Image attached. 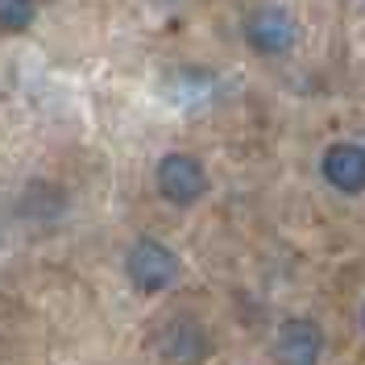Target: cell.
<instances>
[{"label": "cell", "instance_id": "cell-3", "mask_svg": "<svg viewBox=\"0 0 365 365\" xmlns=\"http://www.w3.org/2000/svg\"><path fill=\"white\" fill-rule=\"evenodd\" d=\"M158 191L179 207L195 204V200L207 191L204 166L191 158V154H166V158L158 162Z\"/></svg>", "mask_w": 365, "mask_h": 365}, {"label": "cell", "instance_id": "cell-5", "mask_svg": "<svg viewBox=\"0 0 365 365\" xmlns=\"http://www.w3.org/2000/svg\"><path fill=\"white\" fill-rule=\"evenodd\" d=\"M319 170H324L328 187H336V191H344V195L365 191V150L361 145H353V141H336V145H328V150H324V162H319Z\"/></svg>", "mask_w": 365, "mask_h": 365}, {"label": "cell", "instance_id": "cell-4", "mask_svg": "<svg viewBox=\"0 0 365 365\" xmlns=\"http://www.w3.org/2000/svg\"><path fill=\"white\" fill-rule=\"evenodd\" d=\"M319 353H324V332L312 319H287L278 328V341H274L278 365H319Z\"/></svg>", "mask_w": 365, "mask_h": 365}, {"label": "cell", "instance_id": "cell-1", "mask_svg": "<svg viewBox=\"0 0 365 365\" xmlns=\"http://www.w3.org/2000/svg\"><path fill=\"white\" fill-rule=\"evenodd\" d=\"M129 278H133L137 291H145V295H158L166 291L175 278H179V257L166 250L162 241H137L133 250H129Z\"/></svg>", "mask_w": 365, "mask_h": 365}, {"label": "cell", "instance_id": "cell-2", "mask_svg": "<svg viewBox=\"0 0 365 365\" xmlns=\"http://www.w3.org/2000/svg\"><path fill=\"white\" fill-rule=\"evenodd\" d=\"M299 29H295V17L287 13V9H278V4H262L257 13H250V21H245V42L257 50V54H287L291 46H295Z\"/></svg>", "mask_w": 365, "mask_h": 365}, {"label": "cell", "instance_id": "cell-6", "mask_svg": "<svg viewBox=\"0 0 365 365\" xmlns=\"http://www.w3.org/2000/svg\"><path fill=\"white\" fill-rule=\"evenodd\" d=\"M34 21V0H0V29H25Z\"/></svg>", "mask_w": 365, "mask_h": 365}]
</instances>
